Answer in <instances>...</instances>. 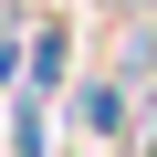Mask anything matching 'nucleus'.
Returning a JSON list of instances; mask_svg holds the SVG:
<instances>
[{
	"label": "nucleus",
	"instance_id": "1",
	"mask_svg": "<svg viewBox=\"0 0 157 157\" xmlns=\"http://www.w3.org/2000/svg\"><path fill=\"white\" fill-rule=\"evenodd\" d=\"M73 126H84L94 147H115V136L136 126V94H126V73H115V63H94L84 84H73Z\"/></svg>",
	"mask_w": 157,
	"mask_h": 157
},
{
	"label": "nucleus",
	"instance_id": "2",
	"mask_svg": "<svg viewBox=\"0 0 157 157\" xmlns=\"http://www.w3.org/2000/svg\"><path fill=\"white\" fill-rule=\"evenodd\" d=\"M32 94H63L73 84V21H32V63H21Z\"/></svg>",
	"mask_w": 157,
	"mask_h": 157
},
{
	"label": "nucleus",
	"instance_id": "3",
	"mask_svg": "<svg viewBox=\"0 0 157 157\" xmlns=\"http://www.w3.org/2000/svg\"><path fill=\"white\" fill-rule=\"evenodd\" d=\"M11 157H52V94H11Z\"/></svg>",
	"mask_w": 157,
	"mask_h": 157
}]
</instances>
